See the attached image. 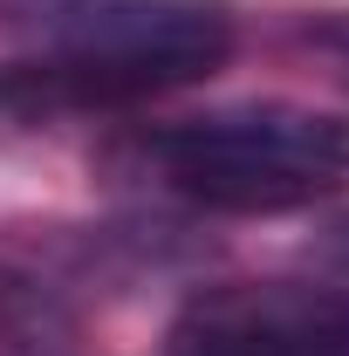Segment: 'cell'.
<instances>
[{
	"label": "cell",
	"instance_id": "obj_6",
	"mask_svg": "<svg viewBox=\"0 0 349 356\" xmlns=\"http://www.w3.org/2000/svg\"><path fill=\"white\" fill-rule=\"evenodd\" d=\"M172 356H192V350H172Z\"/></svg>",
	"mask_w": 349,
	"mask_h": 356
},
{
	"label": "cell",
	"instance_id": "obj_5",
	"mask_svg": "<svg viewBox=\"0 0 349 356\" xmlns=\"http://www.w3.org/2000/svg\"><path fill=\"white\" fill-rule=\"evenodd\" d=\"M315 247H322V261H329V267H343V274H349V220H336Z\"/></svg>",
	"mask_w": 349,
	"mask_h": 356
},
{
	"label": "cell",
	"instance_id": "obj_1",
	"mask_svg": "<svg viewBox=\"0 0 349 356\" xmlns=\"http://www.w3.org/2000/svg\"><path fill=\"white\" fill-rule=\"evenodd\" d=\"M226 55L233 14L213 0H48V48L0 62V124L144 110Z\"/></svg>",
	"mask_w": 349,
	"mask_h": 356
},
{
	"label": "cell",
	"instance_id": "obj_4",
	"mask_svg": "<svg viewBox=\"0 0 349 356\" xmlns=\"http://www.w3.org/2000/svg\"><path fill=\"white\" fill-rule=\"evenodd\" d=\"M308 42L343 48V55H349V7H343V14H322V21H308Z\"/></svg>",
	"mask_w": 349,
	"mask_h": 356
},
{
	"label": "cell",
	"instance_id": "obj_2",
	"mask_svg": "<svg viewBox=\"0 0 349 356\" xmlns=\"http://www.w3.org/2000/svg\"><path fill=\"white\" fill-rule=\"evenodd\" d=\"M192 356H349V302L295 281H233L192 295L172 322Z\"/></svg>",
	"mask_w": 349,
	"mask_h": 356
},
{
	"label": "cell",
	"instance_id": "obj_3",
	"mask_svg": "<svg viewBox=\"0 0 349 356\" xmlns=\"http://www.w3.org/2000/svg\"><path fill=\"white\" fill-rule=\"evenodd\" d=\"M199 137H213L226 151H247L288 172L343 178L349 172V117L336 110H302V103H226L206 117H185Z\"/></svg>",
	"mask_w": 349,
	"mask_h": 356
}]
</instances>
